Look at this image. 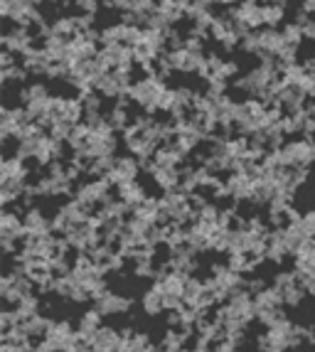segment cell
I'll return each mask as SVG.
<instances>
[{"mask_svg": "<svg viewBox=\"0 0 315 352\" xmlns=\"http://www.w3.org/2000/svg\"><path fill=\"white\" fill-rule=\"evenodd\" d=\"M91 347L96 352H121L123 347V335L116 333L113 328H101L96 338L91 340Z\"/></svg>", "mask_w": 315, "mask_h": 352, "instance_id": "obj_6", "label": "cell"}, {"mask_svg": "<svg viewBox=\"0 0 315 352\" xmlns=\"http://www.w3.org/2000/svg\"><path fill=\"white\" fill-rule=\"evenodd\" d=\"M234 15H237V18H239L249 30H254V28H259V25L266 23V10H263L261 6H257L254 0H246V3H241Z\"/></svg>", "mask_w": 315, "mask_h": 352, "instance_id": "obj_7", "label": "cell"}, {"mask_svg": "<svg viewBox=\"0 0 315 352\" xmlns=\"http://www.w3.org/2000/svg\"><path fill=\"white\" fill-rule=\"evenodd\" d=\"M20 320L18 316H15V311H3V316H0V330H12L18 328Z\"/></svg>", "mask_w": 315, "mask_h": 352, "instance_id": "obj_18", "label": "cell"}, {"mask_svg": "<svg viewBox=\"0 0 315 352\" xmlns=\"http://www.w3.org/2000/svg\"><path fill=\"white\" fill-rule=\"evenodd\" d=\"M118 200H123L126 205L131 207V210H135V207L143 205L148 197H146V190L140 188L135 180H131V182H123V185H118Z\"/></svg>", "mask_w": 315, "mask_h": 352, "instance_id": "obj_10", "label": "cell"}, {"mask_svg": "<svg viewBox=\"0 0 315 352\" xmlns=\"http://www.w3.org/2000/svg\"><path fill=\"white\" fill-rule=\"evenodd\" d=\"M204 288H207V281H197V278H190L187 276L185 281V296H182V300H185L187 308H197L199 305V298H202Z\"/></svg>", "mask_w": 315, "mask_h": 352, "instance_id": "obj_13", "label": "cell"}, {"mask_svg": "<svg viewBox=\"0 0 315 352\" xmlns=\"http://www.w3.org/2000/svg\"><path fill=\"white\" fill-rule=\"evenodd\" d=\"M133 300L129 296L111 294V291H104L99 298H94V308L101 313V316H126L131 311Z\"/></svg>", "mask_w": 315, "mask_h": 352, "instance_id": "obj_3", "label": "cell"}, {"mask_svg": "<svg viewBox=\"0 0 315 352\" xmlns=\"http://www.w3.org/2000/svg\"><path fill=\"white\" fill-rule=\"evenodd\" d=\"M15 316H18L20 323H25V320H30V318H35L40 316V298L37 296H25V298H20L18 303H15Z\"/></svg>", "mask_w": 315, "mask_h": 352, "instance_id": "obj_12", "label": "cell"}, {"mask_svg": "<svg viewBox=\"0 0 315 352\" xmlns=\"http://www.w3.org/2000/svg\"><path fill=\"white\" fill-rule=\"evenodd\" d=\"M76 8L84 10L87 15H94V12L99 10V3H96V0H76Z\"/></svg>", "mask_w": 315, "mask_h": 352, "instance_id": "obj_19", "label": "cell"}, {"mask_svg": "<svg viewBox=\"0 0 315 352\" xmlns=\"http://www.w3.org/2000/svg\"><path fill=\"white\" fill-rule=\"evenodd\" d=\"M28 177V170H25L23 165V158H6L3 160V165H0V182L6 180H25Z\"/></svg>", "mask_w": 315, "mask_h": 352, "instance_id": "obj_11", "label": "cell"}, {"mask_svg": "<svg viewBox=\"0 0 315 352\" xmlns=\"http://www.w3.org/2000/svg\"><path fill=\"white\" fill-rule=\"evenodd\" d=\"M140 170V158H131V155H121V158H116V163H113V170L106 175V180L111 182V185H123V182H131L135 180V175H138Z\"/></svg>", "mask_w": 315, "mask_h": 352, "instance_id": "obj_4", "label": "cell"}, {"mask_svg": "<svg viewBox=\"0 0 315 352\" xmlns=\"http://www.w3.org/2000/svg\"><path fill=\"white\" fill-rule=\"evenodd\" d=\"M121 352H155V347L146 333H133L131 338H123Z\"/></svg>", "mask_w": 315, "mask_h": 352, "instance_id": "obj_15", "label": "cell"}, {"mask_svg": "<svg viewBox=\"0 0 315 352\" xmlns=\"http://www.w3.org/2000/svg\"><path fill=\"white\" fill-rule=\"evenodd\" d=\"M266 25H276L283 20V6L281 3H274V6H266Z\"/></svg>", "mask_w": 315, "mask_h": 352, "instance_id": "obj_16", "label": "cell"}, {"mask_svg": "<svg viewBox=\"0 0 315 352\" xmlns=\"http://www.w3.org/2000/svg\"><path fill=\"white\" fill-rule=\"evenodd\" d=\"M140 305H143V311H146L148 316H158V313L165 311V298H163V294H160V291L153 286L151 291H146V294H143V298H140Z\"/></svg>", "mask_w": 315, "mask_h": 352, "instance_id": "obj_14", "label": "cell"}, {"mask_svg": "<svg viewBox=\"0 0 315 352\" xmlns=\"http://www.w3.org/2000/svg\"><path fill=\"white\" fill-rule=\"evenodd\" d=\"M25 232H28L30 236H40V234H50V232H54V224L50 222V219L42 214L37 207H30L28 212H25Z\"/></svg>", "mask_w": 315, "mask_h": 352, "instance_id": "obj_5", "label": "cell"}, {"mask_svg": "<svg viewBox=\"0 0 315 352\" xmlns=\"http://www.w3.org/2000/svg\"><path fill=\"white\" fill-rule=\"evenodd\" d=\"M305 294H308V291H305V288L298 283V286H293L291 291L283 296V298H286V305H301V303H303V296Z\"/></svg>", "mask_w": 315, "mask_h": 352, "instance_id": "obj_17", "label": "cell"}, {"mask_svg": "<svg viewBox=\"0 0 315 352\" xmlns=\"http://www.w3.org/2000/svg\"><path fill=\"white\" fill-rule=\"evenodd\" d=\"M276 155H279L281 165H301V168H308L315 160V143L298 138V141L281 146L279 151H276Z\"/></svg>", "mask_w": 315, "mask_h": 352, "instance_id": "obj_2", "label": "cell"}, {"mask_svg": "<svg viewBox=\"0 0 315 352\" xmlns=\"http://www.w3.org/2000/svg\"><path fill=\"white\" fill-rule=\"evenodd\" d=\"M163 91L165 84L160 82V76H146L138 84H131V99L138 106H143V109H148V111H155Z\"/></svg>", "mask_w": 315, "mask_h": 352, "instance_id": "obj_1", "label": "cell"}, {"mask_svg": "<svg viewBox=\"0 0 315 352\" xmlns=\"http://www.w3.org/2000/svg\"><path fill=\"white\" fill-rule=\"evenodd\" d=\"M274 352H288V350H274Z\"/></svg>", "mask_w": 315, "mask_h": 352, "instance_id": "obj_20", "label": "cell"}, {"mask_svg": "<svg viewBox=\"0 0 315 352\" xmlns=\"http://www.w3.org/2000/svg\"><path fill=\"white\" fill-rule=\"evenodd\" d=\"M52 318H45V316H35V318H30V320H25V323H20L23 325V330H25V335L30 338V342H32V347L37 345V342H42L47 338V333H50V328H52Z\"/></svg>", "mask_w": 315, "mask_h": 352, "instance_id": "obj_8", "label": "cell"}, {"mask_svg": "<svg viewBox=\"0 0 315 352\" xmlns=\"http://www.w3.org/2000/svg\"><path fill=\"white\" fill-rule=\"evenodd\" d=\"M101 313L96 311V308H91V311H87L82 316V320H79V328H76V333H79V338H82L84 342H91L94 338H96V333L101 330Z\"/></svg>", "mask_w": 315, "mask_h": 352, "instance_id": "obj_9", "label": "cell"}]
</instances>
